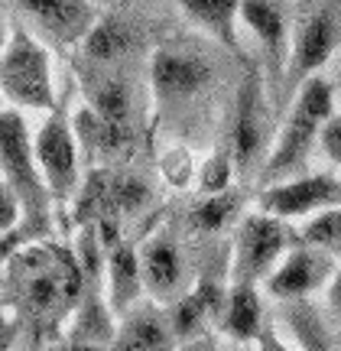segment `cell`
Segmentation results:
<instances>
[{
  "label": "cell",
  "mask_w": 341,
  "mask_h": 351,
  "mask_svg": "<svg viewBox=\"0 0 341 351\" xmlns=\"http://www.w3.org/2000/svg\"><path fill=\"white\" fill-rule=\"evenodd\" d=\"M3 289L33 332H55L65 315L78 309L88 283L72 251L26 241L3 267Z\"/></svg>",
  "instance_id": "1"
},
{
  "label": "cell",
  "mask_w": 341,
  "mask_h": 351,
  "mask_svg": "<svg viewBox=\"0 0 341 351\" xmlns=\"http://www.w3.org/2000/svg\"><path fill=\"white\" fill-rule=\"evenodd\" d=\"M331 98H335V91H331L329 78H322L318 72L309 75L303 85L296 88L290 114H286V121H283L277 140L270 147V156L264 160V169H260V182L264 186L303 173L322 127L331 117Z\"/></svg>",
  "instance_id": "2"
},
{
  "label": "cell",
  "mask_w": 341,
  "mask_h": 351,
  "mask_svg": "<svg viewBox=\"0 0 341 351\" xmlns=\"http://www.w3.org/2000/svg\"><path fill=\"white\" fill-rule=\"evenodd\" d=\"M0 176L13 186V192L23 202V228L26 241L39 238L49 231V202L52 192L42 179V169L36 163L33 134L26 127L20 108L0 111Z\"/></svg>",
  "instance_id": "3"
},
{
  "label": "cell",
  "mask_w": 341,
  "mask_h": 351,
  "mask_svg": "<svg viewBox=\"0 0 341 351\" xmlns=\"http://www.w3.org/2000/svg\"><path fill=\"white\" fill-rule=\"evenodd\" d=\"M0 95L13 108L26 111H52L59 104L49 49L23 26L10 29V39L0 52Z\"/></svg>",
  "instance_id": "4"
},
{
  "label": "cell",
  "mask_w": 341,
  "mask_h": 351,
  "mask_svg": "<svg viewBox=\"0 0 341 351\" xmlns=\"http://www.w3.org/2000/svg\"><path fill=\"white\" fill-rule=\"evenodd\" d=\"M341 46V0H325L303 13L296 23V36L290 46V62L283 75V95L292 98L296 88L309 75H316L322 65L329 62L335 49Z\"/></svg>",
  "instance_id": "5"
},
{
  "label": "cell",
  "mask_w": 341,
  "mask_h": 351,
  "mask_svg": "<svg viewBox=\"0 0 341 351\" xmlns=\"http://www.w3.org/2000/svg\"><path fill=\"white\" fill-rule=\"evenodd\" d=\"M33 150H36V163L42 169V179L49 186L52 199L68 202L72 192L78 189V182H81V176H78L75 124H72L62 101L52 111H46V121L33 134Z\"/></svg>",
  "instance_id": "6"
},
{
  "label": "cell",
  "mask_w": 341,
  "mask_h": 351,
  "mask_svg": "<svg viewBox=\"0 0 341 351\" xmlns=\"http://www.w3.org/2000/svg\"><path fill=\"white\" fill-rule=\"evenodd\" d=\"M270 91L264 85V72L257 65H247V75L238 88V104H234V124H231V140L227 150L234 160V173H247L253 163H260L266 153V137H270Z\"/></svg>",
  "instance_id": "7"
},
{
  "label": "cell",
  "mask_w": 341,
  "mask_h": 351,
  "mask_svg": "<svg viewBox=\"0 0 341 351\" xmlns=\"http://www.w3.org/2000/svg\"><path fill=\"white\" fill-rule=\"evenodd\" d=\"M290 244V231L279 215L253 212L238 225L234 238V261H231V280L234 283H260L273 274L283 251Z\"/></svg>",
  "instance_id": "8"
},
{
  "label": "cell",
  "mask_w": 341,
  "mask_h": 351,
  "mask_svg": "<svg viewBox=\"0 0 341 351\" xmlns=\"http://www.w3.org/2000/svg\"><path fill=\"white\" fill-rule=\"evenodd\" d=\"M338 270V257L322 251L316 244H299L279 257L273 274L266 276V293L273 300H305L309 293L329 287L331 276Z\"/></svg>",
  "instance_id": "9"
},
{
  "label": "cell",
  "mask_w": 341,
  "mask_h": 351,
  "mask_svg": "<svg viewBox=\"0 0 341 351\" xmlns=\"http://www.w3.org/2000/svg\"><path fill=\"white\" fill-rule=\"evenodd\" d=\"M260 208L270 215L286 218H303V215L322 212L331 205H341V179L329 173L318 176H290L279 182H266L260 189Z\"/></svg>",
  "instance_id": "10"
},
{
  "label": "cell",
  "mask_w": 341,
  "mask_h": 351,
  "mask_svg": "<svg viewBox=\"0 0 341 351\" xmlns=\"http://www.w3.org/2000/svg\"><path fill=\"white\" fill-rule=\"evenodd\" d=\"M240 23L260 39L266 52L270 98H283V75L290 62V20L279 0H240Z\"/></svg>",
  "instance_id": "11"
},
{
  "label": "cell",
  "mask_w": 341,
  "mask_h": 351,
  "mask_svg": "<svg viewBox=\"0 0 341 351\" xmlns=\"http://www.w3.org/2000/svg\"><path fill=\"white\" fill-rule=\"evenodd\" d=\"M153 95L160 104H176L192 95H199L212 82V65L205 62V56L182 46H160L153 52L150 62Z\"/></svg>",
  "instance_id": "12"
},
{
  "label": "cell",
  "mask_w": 341,
  "mask_h": 351,
  "mask_svg": "<svg viewBox=\"0 0 341 351\" xmlns=\"http://www.w3.org/2000/svg\"><path fill=\"white\" fill-rule=\"evenodd\" d=\"M140 274H143V287L156 302H173L189 289L186 280V263L179 251L176 238L169 231H153L140 247Z\"/></svg>",
  "instance_id": "13"
},
{
  "label": "cell",
  "mask_w": 341,
  "mask_h": 351,
  "mask_svg": "<svg viewBox=\"0 0 341 351\" xmlns=\"http://www.w3.org/2000/svg\"><path fill=\"white\" fill-rule=\"evenodd\" d=\"M13 3L59 46L81 43L94 26V10L88 0H13Z\"/></svg>",
  "instance_id": "14"
},
{
  "label": "cell",
  "mask_w": 341,
  "mask_h": 351,
  "mask_svg": "<svg viewBox=\"0 0 341 351\" xmlns=\"http://www.w3.org/2000/svg\"><path fill=\"white\" fill-rule=\"evenodd\" d=\"M173 322L156 302H137L121 315V326L114 332V348L127 351H156L173 345Z\"/></svg>",
  "instance_id": "15"
},
{
  "label": "cell",
  "mask_w": 341,
  "mask_h": 351,
  "mask_svg": "<svg viewBox=\"0 0 341 351\" xmlns=\"http://www.w3.org/2000/svg\"><path fill=\"white\" fill-rule=\"evenodd\" d=\"M104 276H108V306L121 319L130 306H137L140 293L147 289L143 274H140V251L124 241L114 244L108 251V261H104Z\"/></svg>",
  "instance_id": "16"
},
{
  "label": "cell",
  "mask_w": 341,
  "mask_h": 351,
  "mask_svg": "<svg viewBox=\"0 0 341 351\" xmlns=\"http://www.w3.org/2000/svg\"><path fill=\"white\" fill-rule=\"evenodd\" d=\"M264 306L257 296V283H234L221 302V332L234 341H251L260 335Z\"/></svg>",
  "instance_id": "17"
},
{
  "label": "cell",
  "mask_w": 341,
  "mask_h": 351,
  "mask_svg": "<svg viewBox=\"0 0 341 351\" xmlns=\"http://www.w3.org/2000/svg\"><path fill=\"white\" fill-rule=\"evenodd\" d=\"M182 13L195 20L205 33H212L227 49L240 52L238 23H240V0H176Z\"/></svg>",
  "instance_id": "18"
},
{
  "label": "cell",
  "mask_w": 341,
  "mask_h": 351,
  "mask_svg": "<svg viewBox=\"0 0 341 351\" xmlns=\"http://www.w3.org/2000/svg\"><path fill=\"white\" fill-rule=\"evenodd\" d=\"M81 43H85V56L91 62H117L124 52L134 49L137 29L121 16H104V20H94Z\"/></svg>",
  "instance_id": "19"
},
{
  "label": "cell",
  "mask_w": 341,
  "mask_h": 351,
  "mask_svg": "<svg viewBox=\"0 0 341 351\" xmlns=\"http://www.w3.org/2000/svg\"><path fill=\"white\" fill-rule=\"evenodd\" d=\"M72 124H75V137H78V147H85L91 156H98V153H114L121 150L127 140H130V127L124 124H114L108 117L94 111L91 104H85L81 111L72 117Z\"/></svg>",
  "instance_id": "20"
},
{
  "label": "cell",
  "mask_w": 341,
  "mask_h": 351,
  "mask_svg": "<svg viewBox=\"0 0 341 351\" xmlns=\"http://www.w3.org/2000/svg\"><path fill=\"white\" fill-rule=\"evenodd\" d=\"M85 98L94 111L114 121V124L130 127V91L121 78L114 75H94L85 82Z\"/></svg>",
  "instance_id": "21"
},
{
  "label": "cell",
  "mask_w": 341,
  "mask_h": 351,
  "mask_svg": "<svg viewBox=\"0 0 341 351\" xmlns=\"http://www.w3.org/2000/svg\"><path fill=\"white\" fill-rule=\"evenodd\" d=\"M221 302H225V300H221ZM221 302H218V293H212L208 287L186 289V293L173 302V309H169L173 332H176V335H195V332L205 326V319L215 313Z\"/></svg>",
  "instance_id": "22"
},
{
  "label": "cell",
  "mask_w": 341,
  "mask_h": 351,
  "mask_svg": "<svg viewBox=\"0 0 341 351\" xmlns=\"http://www.w3.org/2000/svg\"><path fill=\"white\" fill-rule=\"evenodd\" d=\"M240 202H244V192L240 189H221V192H212L205 202H199V208H192V225L199 231H221L234 221Z\"/></svg>",
  "instance_id": "23"
},
{
  "label": "cell",
  "mask_w": 341,
  "mask_h": 351,
  "mask_svg": "<svg viewBox=\"0 0 341 351\" xmlns=\"http://www.w3.org/2000/svg\"><path fill=\"white\" fill-rule=\"evenodd\" d=\"M299 241L316 244V247L329 251L331 257L341 261V205H331V208L309 215V221L299 231Z\"/></svg>",
  "instance_id": "24"
},
{
  "label": "cell",
  "mask_w": 341,
  "mask_h": 351,
  "mask_svg": "<svg viewBox=\"0 0 341 351\" xmlns=\"http://www.w3.org/2000/svg\"><path fill=\"white\" fill-rule=\"evenodd\" d=\"M231 176H234V160H231V150L225 147L218 156H212V160L202 166V182H199V189H202L205 195L221 192V189L231 186Z\"/></svg>",
  "instance_id": "25"
},
{
  "label": "cell",
  "mask_w": 341,
  "mask_h": 351,
  "mask_svg": "<svg viewBox=\"0 0 341 351\" xmlns=\"http://www.w3.org/2000/svg\"><path fill=\"white\" fill-rule=\"evenodd\" d=\"M23 221V202L20 195L13 192V186L0 176V234H7V231H16ZM26 238V234H23Z\"/></svg>",
  "instance_id": "26"
},
{
  "label": "cell",
  "mask_w": 341,
  "mask_h": 351,
  "mask_svg": "<svg viewBox=\"0 0 341 351\" xmlns=\"http://www.w3.org/2000/svg\"><path fill=\"white\" fill-rule=\"evenodd\" d=\"M318 143H322V150L329 153V160H335L341 166V114L331 111V117L325 121L322 134H318Z\"/></svg>",
  "instance_id": "27"
},
{
  "label": "cell",
  "mask_w": 341,
  "mask_h": 351,
  "mask_svg": "<svg viewBox=\"0 0 341 351\" xmlns=\"http://www.w3.org/2000/svg\"><path fill=\"white\" fill-rule=\"evenodd\" d=\"M329 306L341 315V267L335 270V276H331V283H329Z\"/></svg>",
  "instance_id": "28"
},
{
  "label": "cell",
  "mask_w": 341,
  "mask_h": 351,
  "mask_svg": "<svg viewBox=\"0 0 341 351\" xmlns=\"http://www.w3.org/2000/svg\"><path fill=\"white\" fill-rule=\"evenodd\" d=\"M7 39H10V29H7V23L0 20V52H3V46H7Z\"/></svg>",
  "instance_id": "29"
},
{
  "label": "cell",
  "mask_w": 341,
  "mask_h": 351,
  "mask_svg": "<svg viewBox=\"0 0 341 351\" xmlns=\"http://www.w3.org/2000/svg\"><path fill=\"white\" fill-rule=\"evenodd\" d=\"M0 289H3V267H0Z\"/></svg>",
  "instance_id": "30"
}]
</instances>
